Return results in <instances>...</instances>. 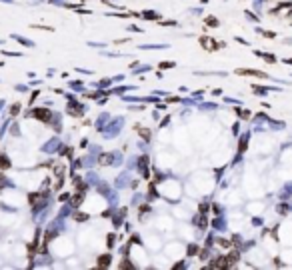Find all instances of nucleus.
I'll return each instance as SVG.
<instances>
[]
</instances>
